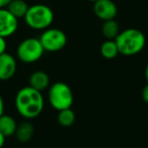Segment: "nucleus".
Segmentation results:
<instances>
[{
  "label": "nucleus",
  "mask_w": 148,
  "mask_h": 148,
  "mask_svg": "<svg viewBox=\"0 0 148 148\" xmlns=\"http://www.w3.org/2000/svg\"><path fill=\"white\" fill-rule=\"evenodd\" d=\"M14 103L17 113L21 117L27 120H32L41 115L44 110L45 101L41 91L29 85L17 91Z\"/></svg>",
  "instance_id": "nucleus-1"
},
{
  "label": "nucleus",
  "mask_w": 148,
  "mask_h": 148,
  "mask_svg": "<svg viewBox=\"0 0 148 148\" xmlns=\"http://www.w3.org/2000/svg\"><path fill=\"white\" fill-rule=\"evenodd\" d=\"M119 54L124 56H134L144 49L146 38L140 29L130 27L120 32L115 39Z\"/></svg>",
  "instance_id": "nucleus-2"
},
{
  "label": "nucleus",
  "mask_w": 148,
  "mask_h": 148,
  "mask_svg": "<svg viewBox=\"0 0 148 148\" xmlns=\"http://www.w3.org/2000/svg\"><path fill=\"white\" fill-rule=\"evenodd\" d=\"M23 18L31 29L44 31L53 23L54 12L45 4H35L29 7Z\"/></svg>",
  "instance_id": "nucleus-3"
},
{
  "label": "nucleus",
  "mask_w": 148,
  "mask_h": 148,
  "mask_svg": "<svg viewBox=\"0 0 148 148\" xmlns=\"http://www.w3.org/2000/svg\"><path fill=\"white\" fill-rule=\"evenodd\" d=\"M73 92L67 83L58 81L49 87L48 101L50 105L58 112L71 108L73 105Z\"/></svg>",
  "instance_id": "nucleus-4"
},
{
  "label": "nucleus",
  "mask_w": 148,
  "mask_h": 148,
  "mask_svg": "<svg viewBox=\"0 0 148 148\" xmlns=\"http://www.w3.org/2000/svg\"><path fill=\"white\" fill-rule=\"evenodd\" d=\"M43 46L39 39L27 38L21 42L16 49V55L19 61L27 64H32L39 61L44 55Z\"/></svg>",
  "instance_id": "nucleus-5"
},
{
  "label": "nucleus",
  "mask_w": 148,
  "mask_h": 148,
  "mask_svg": "<svg viewBox=\"0 0 148 148\" xmlns=\"http://www.w3.org/2000/svg\"><path fill=\"white\" fill-rule=\"evenodd\" d=\"M40 42L44 50L47 52L61 51L67 44V36L63 31L54 27H48L44 29L40 37Z\"/></svg>",
  "instance_id": "nucleus-6"
},
{
  "label": "nucleus",
  "mask_w": 148,
  "mask_h": 148,
  "mask_svg": "<svg viewBox=\"0 0 148 148\" xmlns=\"http://www.w3.org/2000/svg\"><path fill=\"white\" fill-rule=\"evenodd\" d=\"M93 12L103 21L115 19L118 14V7L113 0H97L93 2Z\"/></svg>",
  "instance_id": "nucleus-7"
},
{
  "label": "nucleus",
  "mask_w": 148,
  "mask_h": 148,
  "mask_svg": "<svg viewBox=\"0 0 148 148\" xmlns=\"http://www.w3.org/2000/svg\"><path fill=\"white\" fill-rule=\"evenodd\" d=\"M18 19L12 15L7 8L0 9V37L8 38L16 32Z\"/></svg>",
  "instance_id": "nucleus-8"
},
{
  "label": "nucleus",
  "mask_w": 148,
  "mask_h": 148,
  "mask_svg": "<svg viewBox=\"0 0 148 148\" xmlns=\"http://www.w3.org/2000/svg\"><path fill=\"white\" fill-rule=\"evenodd\" d=\"M16 60L12 55L4 53L0 55V80H9L16 72Z\"/></svg>",
  "instance_id": "nucleus-9"
},
{
  "label": "nucleus",
  "mask_w": 148,
  "mask_h": 148,
  "mask_svg": "<svg viewBox=\"0 0 148 148\" xmlns=\"http://www.w3.org/2000/svg\"><path fill=\"white\" fill-rule=\"evenodd\" d=\"M29 86L37 89L39 91H43L47 89L50 85V77L44 71H35L31 74L29 79Z\"/></svg>",
  "instance_id": "nucleus-10"
},
{
  "label": "nucleus",
  "mask_w": 148,
  "mask_h": 148,
  "mask_svg": "<svg viewBox=\"0 0 148 148\" xmlns=\"http://www.w3.org/2000/svg\"><path fill=\"white\" fill-rule=\"evenodd\" d=\"M34 134H35V127H34V125L31 122L25 121L19 124V125H17L14 135L18 142H21V143H27L29 141H31Z\"/></svg>",
  "instance_id": "nucleus-11"
},
{
  "label": "nucleus",
  "mask_w": 148,
  "mask_h": 148,
  "mask_svg": "<svg viewBox=\"0 0 148 148\" xmlns=\"http://www.w3.org/2000/svg\"><path fill=\"white\" fill-rule=\"evenodd\" d=\"M17 123L13 117L9 115H5V114H3L0 117V132L5 137H10V136L14 135Z\"/></svg>",
  "instance_id": "nucleus-12"
},
{
  "label": "nucleus",
  "mask_w": 148,
  "mask_h": 148,
  "mask_svg": "<svg viewBox=\"0 0 148 148\" xmlns=\"http://www.w3.org/2000/svg\"><path fill=\"white\" fill-rule=\"evenodd\" d=\"M29 5L25 0H12L6 7L8 11L12 15H14L17 19L23 18L27 14V11L29 9Z\"/></svg>",
  "instance_id": "nucleus-13"
},
{
  "label": "nucleus",
  "mask_w": 148,
  "mask_h": 148,
  "mask_svg": "<svg viewBox=\"0 0 148 148\" xmlns=\"http://www.w3.org/2000/svg\"><path fill=\"white\" fill-rule=\"evenodd\" d=\"M101 33L107 40H115L120 33L119 25L115 19L105 21L101 27Z\"/></svg>",
  "instance_id": "nucleus-14"
},
{
  "label": "nucleus",
  "mask_w": 148,
  "mask_h": 148,
  "mask_svg": "<svg viewBox=\"0 0 148 148\" xmlns=\"http://www.w3.org/2000/svg\"><path fill=\"white\" fill-rule=\"evenodd\" d=\"M101 54L106 59H114L119 55L117 44L115 40H106L101 46Z\"/></svg>",
  "instance_id": "nucleus-15"
},
{
  "label": "nucleus",
  "mask_w": 148,
  "mask_h": 148,
  "mask_svg": "<svg viewBox=\"0 0 148 148\" xmlns=\"http://www.w3.org/2000/svg\"><path fill=\"white\" fill-rule=\"evenodd\" d=\"M75 120H76V115L74 111L71 110V108L61 110L58 113L57 121L62 127H70L75 123Z\"/></svg>",
  "instance_id": "nucleus-16"
},
{
  "label": "nucleus",
  "mask_w": 148,
  "mask_h": 148,
  "mask_svg": "<svg viewBox=\"0 0 148 148\" xmlns=\"http://www.w3.org/2000/svg\"><path fill=\"white\" fill-rule=\"evenodd\" d=\"M6 49H7L6 40H5V38L0 37V55L6 53Z\"/></svg>",
  "instance_id": "nucleus-17"
},
{
  "label": "nucleus",
  "mask_w": 148,
  "mask_h": 148,
  "mask_svg": "<svg viewBox=\"0 0 148 148\" xmlns=\"http://www.w3.org/2000/svg\"><path fill=\"white\" fill-rule=\"evenodd\" d=\"M141 97H142V99H143V101H145L146 103H148V83L143 87V89H142Z\"/></svg>",
  "instance_id": "nucleus-18"
},
{
  "label": "nucleus",
  "mask_w": 148,
  "mask_h": 148,
  "mask_svg": "<svg viewBox=\"0 0 148 148\" xmlns=\"http://www.w3.org/2000/svg\"><path fill=\"white\" fill-rule=\"evenodd\" d=\"M4 114V101H3L2 95H0V117Z\"/></svg>",
  "instance_id": "nucleus-19"
},
{
  "label": "nucleus",
  "mask_w": 148,
  "mask_h": 148,
  "mask_svg": "<svg viewBox=\"0 0 148 148\" xmlns=\"http://www.w3.org/2000/svg\"><path fill=\"white\" fill-rule=\"evenodd\" d=\"M11 1H12V0H0V9L6 8Z\"/></svg>",
  "instance_id": "nucleus-20"
},
{
  "label": "nucleus",
  "mask_w": 148,
  "mask_h": 148,
  "mask_svg": "<svg viewBox=\"0 0 148 148\" xmlns=\"http://www.w3.org/2000/svg\"><path fill=\"white\" fill-rule=\"evenodd\" d=\"M5 136L3 135L1 132H0V148H2L3 146H4V144H5Z\"/></svg>",
  "instance_id": "nucleus-21"
},
{
  "label": "nucleus",
  "mask_w": 148,
  "mask_h": 148,
  "mask_svg": "<svg viewBox=\"0 0 148 148\" xmlns=\"http://www.w3.org/2000/svg\"><path fill=\"white\" fill-rule=\"evenodd\" d=\"M145 78H146V80H147V82H148V64H147V66H146V68H145Z\"/></svg>",
  "instance_id": "nucleus-22"
},
{
  "label": "nucleus",
  "mask_w": 148,
  "mask_h": 148,
  "mask_svg": "<svg viewBox=\"0 0 148 148\" xmlns=\"http://www.w3.org/2000/svg\"><path fill=\"white\" fill-rule=\"evenodd\" d=\"M87 1H90V2H95V1H97V0H87Z\"/></svg>",
  "instance_id": "nucleus-23"
},
{
  "label": "nucleus",
  "mask_w": 148,
  "mask_h": 148,
  "mask_svg": "<svg viewBox=\"0 0 148 148\" xmlns=\"http://www.w3.org/2000/svg\"><path fill=\"white\" fill-rule=\"evenodd\" d=\"M147 116H148V113H147Z\"/></svg>",
  "instance_id": "nucleus-24"
}]
</instances>
